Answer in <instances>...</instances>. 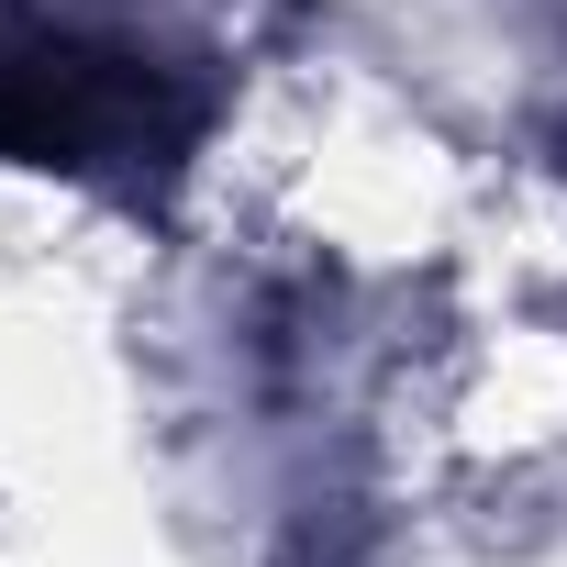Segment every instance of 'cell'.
Returning <instances> with one entry per match:
<instances>
[{
  "label": "cell",
  "instance_id": "cell-1",
  "mask_svg": "<svg viewBox=\"0 0 567 567\" xmlns=\"http://www.w3.org/2000/svg\"><path fill=\"white\" fill-rule=\"evenodd\" d=\"M0 145L90 167L123 145H167V134H156V90L134 79V56H101L79 34H0Z\"/></svg>",
  "mask_w": 567,
  "mask_h": 567
}]
</instances>
